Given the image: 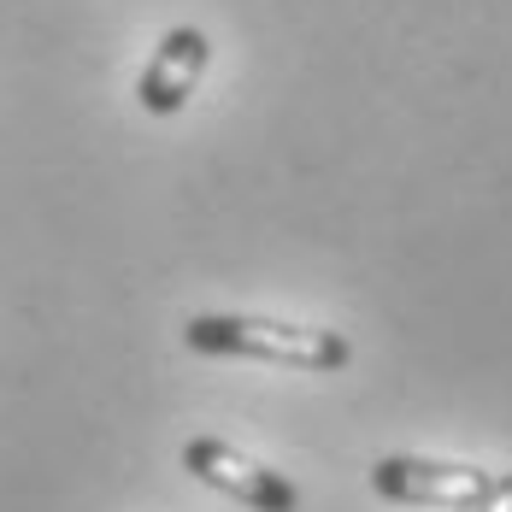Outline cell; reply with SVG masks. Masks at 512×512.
Listing matches in <instances>:
<instances>
[{
    "label": "cell",
    "mask_w": 512,
    "mask_h": 512,
    "mask_svg": "<svg viewBox=\"0 0 512 512\" xmlns=\"http://www.w3.org/2000/svg\"><path fill=\"white\" fill-rule=\"evenodd\" d=\"M183 342L212 359H259V365H289V371H342L354 359V342L342 330L318 324H283V318H254V312H195L183 324Z\"/></svg>",
    "instance_id": "cell-1"
},
{
    "label": "cell",
    "mask_w": 512,
    "mask_h": 512,
    "mask_svg": "<svg viewBox=\"0 0 512 512\" xmlns=\"http://www.w3.org/2000/svg\"><path fill=\"white\" fill-rule=\"evenodd\" d=\"M371 489L395 507H436V512H477L495 489L501 471H477V465H448L424 460V454H389L371 465Z\"/></svg>",
    "instance_id": "cell-2"
},
{
    "label": "cell",
    "mask_w": 512,
    "mask_h": 512,
    "mask_svg": "<svg viewBox=\"0 0 512 512\" xmlns=\"http://www.w3.org/2000/svg\"><path fill=\"white\" fill-rule=\"evenodd\" d=\"M183 471H189L195 483H206V489H218V495H230V501H242V507H254V512H301V489H295L283 471L236 454V448L218 442V436L183 442Z\"/></svg>",
    "instance_id": "cell-3"
},
{
    "label": "cell",
    "mask_w": 512,
    "mask_h": 512,
    "mask_svg": "<svg viewBox=\"0 0 512 512\" xmlns=\"http://www.w3.org/2000/svg\"><path fill=\"white\" fill-rule=\"evenodd\" d=\"M206 59H212L206 30H195V24L165 30V36H159V48H154V59H148V71H142V83H136V101L148 106L154 118L183 112L189 95H195V83H201Z\"/></svg>",
    "instance_id": "cell-4"
},
{
    "label": "cell",
    "mask_w": 512,
    "mask_h": 512,
    "mask_svg": "<svg viewBox=\"0 0 512 512\" xmlns=\"http://www.w3.org/2000/svg\"><path fill=\"white\" fill-rule=\"evenodd\" d=\"M477 512H512V471H501V489H495Z\"/></svg>",
    "instance_id": "cell-5"
}]
</instances>
